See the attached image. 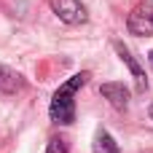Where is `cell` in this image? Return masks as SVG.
<instances>
[{
	"label": "cell",
	"mask_w": 153,
	"mask_h": 153,
	"mask_svg": "<svg viewBox=\"0 0 153 153\" xmlns=\"http://www.w3.org/2000/svg\"><path fill=\"white\" fill-rule=\"evenodd\" d=\"M89 78H91L89 70L75 73L70 81H65V83L54 91L51 105H48V116H51L54 124H73V121H75V100H73V97H75V91H78L81 86L89 83Z\"/></svg>",
	"instance_id": "obj_1"
},
{
	"label": "cell",
	"mask_w": 153,
	"mask_h": 153,
	"mask_svg": "<svg viewBox=\"0 0 153 153\" xmlns=\"http://www.w3.org/2000/svg\"><path fill=\"white\" fill-rule=\"evenodd\" d=\"M126 27L132 35H153V0H143L132 8V13L126 16Z\"/></svg>",
	"instance_id": "obj_2"
},
{
	"label": "cell",
	"mask_w": 153,
	"mask_h": 153,
	"mask_svg": "<svg viewBox=\"0 0 153 153\" xmlns=\"http://www.w3.org/2000/svg\"><path fill=\"white\" fill-rule=\"evenodd\" d=\"M51 11L65 24H83L86 16H89L83 3H78V0H51Z\"/></svg>",
	"instance_id": "obj_3"
},
{
	"label": "cell",
	"mask_w": 153,
	"mask_h": 153,
	"mask_svg": "<svg viewBox=\"0 0 153 153\" xmlns=\"http://www.w3.org/2000/svg\"><path fill=\"white\" fill-rule=\"evenodd\" d=\"M113 48H116L118 59H121V62H124V65L129 67V73H132V78H134L137 89H140V91H145V89H148V75H145L143 65H140V62H137V59L132 56V51H129V48H126V46H124L121 40H116V43H113Z\"/></svg>",
	"instance_id": "obj_4"
},
{
	"label": "cell",
	"mask_w": 153,
	"mask_h": 153,
	"mask_svg": "<svg viewBox=\"0 0 153 153\" xmlns=\"http://www.w3.org/2000/svg\"><path fill=\"white\" fill-rule=\"evenodd\" d=\"M102 97L116 108V110H124L126 105H129V89L124 86V83H102Z\"/></svg>",
	"instance_id": "obj_5"
},
{
	"label": "cell",
	"mask_w": 153,
	"mask_h": 153,
	"mask_svg": "<svg viewBox=\"0 0 153 153\" xmlns=\"http://www.w3.org/2000/svg\"><path fill=\"white\" fill-rule=\"evenodd\" d=\"M22 86H24V78H22L16 70L0 65V91H3V94H16Z\"/></svg>",
	"instance_id": "obj_6"
},
{
	"label": "cell",
	"mask_w": 153,
	"mask_h": 153,
	"mask_svg": "<svg viewBox=\"0 0 153 153\" xmlns=\"http://www.w3.org/2000/svg\"><path fill=\"white\" fill-rule=\"evenodd\" d=\"M94 153H118V143L105 129H100L97 137H94Z\"/></svg>",
	"instance_id": "obj_7"
},
{
	"label": "cell",
	"mask_w": 153,
	"mask_h": 153,
	"mask_svg": "<svg viewBox=\"0 0 153 153\" xmlns=\"http://www.w3.org/2000/svg\"><path fill=\"white\" fill-rule=\"evenodd\" d=\"M46 153H67V140L65 137H51Z\"/></svg>",
	"instance_id": "obj_8"
},
{
	"label": "cell",
	"mask_w": 153,
	"mask_h": 153,
	"mask_svg": "<svg viewBox=\"0 0 153 153\" xmlns=\"http://www.w3.org/2000/svg\"><path fill=\"white\" fill-rule=\"evenodd\" d=\"M151 118H153V105H151Z\"/></svg>",
	"instance_id": "obj_9"
},
{
	"label": "cell",
	"mask_w": 153,
	"mask_h": 153,
	"mask_svg": "<svg viewBox=\"0 0 153 153\" xmlns=\"http://www.w3.org/2000/svg\"><path fill=\"white\" fill-rule=\"evenodd\" d=\"M151 59H153V54H151Z\"/></svg>",
	"instance_id": "obj_10"
}]
</instances>
